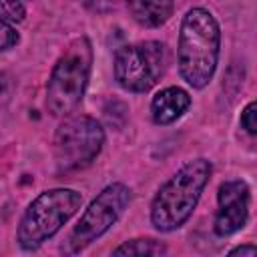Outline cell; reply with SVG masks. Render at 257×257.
<instances>
[{
    "label": "cell",
    "mask_w": 257,
    "mask_h": 257,
    "mask_svg": "<svg viewBox=\"0 0 257 257\" xmlns=\"http://www.w3.org/2000/svg\"><path fill=\"white\" fill-rule=\"evenodd\" d=\"M26 16V8L20 0H0V18L8 24L22 22Z\"/></svg>",
    "instance_id": "cell-12"
},
{
    "label": "cell",
    "mask_w": 257,
    "mask_h": 257,
    "mask_svg": "<svg viewBox=\"0 0 257 257\" xmlns=\"http://www.w3.org/2000/svg\"><path fill=\"white\" fill-rule=\"evenodd\" d=\"M249 205H251V191L249 185L241 179L221 183L217 191V215L213 229L219 237H229L241 231L249 219Z\"/></svg>",
    "instance_id": "cell-8"
},
{
    "label": "cell",
    "mask_w": 257,
    "mask_h": 257,
    "mask_svg": "<svg viewBox=\"0 0 257 257\" xmlns=\"http://www.w3.org/2000/svg\"><path fill=\"white\" fill-rule=\"evenodd\" d=\"M241 126L249 133V135H255L257 133V102L251 100L243 112H241Z\"/></svg>",
    "instance_id": "cell-13"
},
{
    "label": "cell",
    "mask_w": 257,
    "mask_h": 257,
    "mask_svg": "<svg viewBox=\"0 0 257 257\" xmlns=\"http://www.w3.org/2000/svg\"><path fill=\"white\" fill-rule=\"evenodd\" d=\"M255 245H239V247H235V249H231L229 251V255H247V257H253L255 255Z\"/></svg>",
    "instance_id": "cell-15"
},
{
    "label": "cell",
    "mask_w": 257,
    "mask_h": 257,
    "mask_svg": "<svg viewBox=\"0 0 257 257\" xmlns=\"http://www.w3.org/2000/svg\"><path fill=\"white\" fill-rule=\"evenodd\" d=\"M104 145L100 122L86 114L64 118L54 133V161L60 173H74L88 167Z\"/></svg>",
    "instance_id": "cell-6"
},
{
    "label": "cell",
    "mask_w": 257,
    "mask_h": 257,
    "mask_svg": "<svg viewBox=\"0 0 257 257\" xmlns=\"http://www.w3.org/2000/svg\"><path fill=\"white\" fill-rule=\"evenodd\" d=\"M191 106V96L179 86H167L153 96L151 114L157 124H171L181 118Z\"/></svg>",
    "instance_id": "cell-9"
},
{
    "label": "cell",
    "mask_w": 257,
    "mask_h": 257,
    "mask_svg": "<svg viewBox=\"0 0 257 257\" xmlns=\"http://www.w3.org/2000/svg\"><path fill=\"white\" fill-rule=\"evenodd\" d=\"M221 28L207 8H191L183 20L177 42V64L183 80L193 88H205L219 62Z\"/></svg>",
    "instance_id": "cell-1"
},
{
    "label": "cell",
    "mask_w": 257,
    "mask_h": 257,
    "mask_svg": "<svg viewBox=\"0 0 257 257\" xmlns=\"http://www.w3.org/2000/svg\"><path fill=\"white\" fill-rule=\"evenodd\" d=\"M211 179V163L193 159L185 163L167 183L161 185L151 203V223L161 233L181 229L193 215L207 183Z\"/></svg>",
    "instance_id": "cell-2"
},
{
    "label": "cell",
    "mask_w": 257,
    "mask_h": 257,
    "mask_svg": "<svg viewBox=\"0 0 257 257\" xmlns=\"http://www.w3.org/2000/svg\"><path fill=\"white\" fill-rule=\"evenodd\" d=\"M135 22L145 28H159L171 16L175 0H124Z\"/></svg>",
    "instance_id": "cell-10"
},
{
    "label": "cell",
    "mask_w": 257,
    "mask_h": 257,
    "mask_svg": "<svg viewBox=\"0 0 257 257\" xmlns=\"http://www.w3.org/2000/svg\"><path fill=\"white\" fill-rule=\"evenodd\" d=\"M169 66V48L159 40L126 44L116 50L112 74L128 92H149Z\"/></svg>",
    "instance_id": "cell-5"
},
{
    "label": "cell",
    "mask_w": 257,
    "mask_h": 257,
    "mask_svg": "<svg viewBox=\"0 0 257 257\" xmlns=\"http://www.w3.org/2000/svg\"><path fill=\"white\" fill-rule=\"evenodd\" d=\"M16 42H18L16 30H14L8 22H4V20L0 18V50H8V48H12Z\"/></svg>",
    "instance_id": "cell-14"
},
{
    "label": "cell",
    "mask_w": 257,
    "mask_h": 257,
    "mask_svg": "<svg viewBox=\"0 0 257 257\" xmlns=\"http://www.w3.org/2000/svg\"><path fill=\"white\" fill-rule=\"evenodd\" d=\"M112 253L114 255H165L167 245L153 237H139V239L124 241Z\"/></svg>",
    "instance_id": "cell-11"
},
{
    "label": "cell",
    "mask_w": 257,
    "mask_h": 257,
    "mask_svg": "<svg viewBox=\"0 0 257 257\" xmlns=\"http://www.w3.org/2000/svg\"><path fill=\"white\" fill-rule=\"evenodd\" d=\"M133 199V193L122 183H112L104 187L86 207V211L80 215L78 223L70 231L62 251L68 255H76L82 249H86L90 243H94L98 237H102L124 213Z\"/></svg>",
    "instance_id": "cell-7"
},
{
    "label": "cell",
    "mask_w": 257,
    "mask_h": 257,
    "mask_svg": "<svg viewBox=\"0 0 257 257\" xmlns=\"http://www.w3.org/2000/svg\"><path fill=\"white\" fill-rule=\"evenodd\" d=\"M92 68V46L86 36L74 38L56 60L48 84L46 106L54 116H68L82 100Z\"/></svg>",
    "instance_id": "cell-3"
},
{
    "label": "cell",
    "mask_w": 257,
    "mask_h": 257,
    "mask_svg": "<svg viewBox=\"0 0 257 257\" xmlns=\"http://www.w3.org/2000/svg\"><path fill=\"white\" fill-rule=\"evenodd\" d=\"M82 195L74 189H48L40 193L26 207L16 241L24 251H34L50 237H54L62 225L80 209Z\"/></svg>",
    "instance_id": "cell-4"
}]
</instances>
